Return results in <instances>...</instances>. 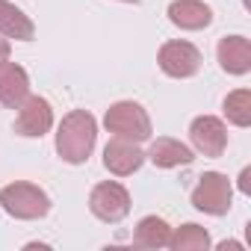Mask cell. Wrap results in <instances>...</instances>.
<instances>
[{
	"label": "cell",
	"mask_w": 251,
	"mask_h": 251,
	"mask_svg": "<svg viewBox=\"0 0 251 251\" xmlns=\"http://www.w3.org/2000/svg\"><path fill=\"white\" fill-rule=\"evenodd\" d=\"M89 210H92L95 219H100L106 225L121 222L130 213V192H127V186H121L118 180L98 183L92 189V195H89Z\"/></svg>",
	"instance_id": "8992f818"
},
{
	"label": "cell",
	"mask_w": 251,
	"mask_h": 251,
	"mask_svg": "<svg viewBox=\"0 0 251 251\" xmlns=\"http://www.w3.org/2000/svg\"><path fill=\"white\" fill-rule=\"evenodd\" d=\"M95 142H98V121H95L92 112L74 109L59 121V127H56V154H59V160H65L71 166H80L92 157Z\"/></svg>",
	"instance_id": "6da1fadb"
},
{
	"label": "cell",
	"mask_w": 251,
	"mask_h": 251,
	"mask_svg": "<svg viewBox=\"0 0 251 251\" xmlns=\"http://www.w3.org/2000/svg\"><path fill=\"white\" fill-rule=\"evenodd\" d=\"M27 98H30V74L18 62L3 59L0 62V103L18 109Z\"/></svg>",
	"instance_id": "30bf717a"
},
{
	"label": "cell",
	"mask_w": 251,
	"mask_h": 251,
	"mask_svg": "<svg viewBox=\"0 0 251 251\" xmlns=\"http://www.w3.org/2000/svg\"><path fill=\"white\" fill-rule=\"evenodd\" d=\"M0 36L15 42H30L36 36V24L30 21V15H24V9H18L9 0H0Z\"/></svg>",
	"instance_id": "5bb4252c"
},
{
	"label": "cell",
	"mask_w": 251,
	"mask_h": 251,
	"mask_svg": "<svg viewBox=\"0 0 251 251\" xmlns=\"http://www.w3.org/2000/svg\"><path fill=\"white\" fill-rule=\"evenodd\" d=\"M225 115L230 124H236V127H248L251 124V92L248 89H236L225 98Z\"/></svg>",
	"instance_id": "e0dca14e"
},
{
	"label": "cell",
	"mask_w": 251,
	"mask_h": 251,
	"mask_svg": "<svg viewBox=\"0 0 251 251\" xmlns=\"http://www.w3.org/2000/svg\"><path fill=\"white\" fill-rule=\"evenodd\" d=\"M121 3H139V0H121Z\"/></svg>",
	"instance_id": "44dd1931"
},
{
	"label": "cell",
	"mask_w": 251,
	"mask_h": 251,
	"mask_svg": "<svg viewBox=\"0 0 251 251\" xmlns=\"http://www.w3.org/2000/svg\"><path fill=\"white\" fill-rule=\"evenodd\" d=\"M201 50L192 45V42H183V39H175V42H166L157 53V65L166 77H175V80H189L201 71Z\"/></svg>",
	"instance_id": "5b68a950"
},
{
	"label": "cell",
	"mask_w": 251,
	"mask_h": 251,
	"mask_svg": "<svg viewBox=\"0 0 251 251\" xmlns=\"http://www.w3.org/2000/svg\"><path fill=\"white\" fill-rule=\"evenodd\" d=\"M233 201V186L222 172H204L192 189V207L207 216H225Z\"/></svg>",
	"instance_id": "277c9868"
},
{
	"label": "cell",
	"mask_w": 251,
	"mask_h": 251,
	"mask_svg": "<svg viewBox=\"0 0 251 251\" xmlns=\"http://www.w3.org/2000/svg\"><path fill=\"white\" fill-rule=\"evenodd\" d=\"M219 53V65L227 71V74H248L251 71V42L245 36H225L216 48Z\"/></svg>",
	"instance_id": "7c38bea8"
},
{
	"label": "cell",
	"mask_w": 251,
	"mask_h": 251,
	"mask_svg": "<svg viewBox=\"0 0 251 251\" xmlns=\"http://www.w3.org/2000/svg\"><path fill=\"white\" fill-rule=\"evenodd\" d=\"M103 127L118 139L145 142L151 139V115L136 100H115L103 115Z\"/></svg>",
	"instance_id": "3957f363"
},
{
	"label": "cell",
	"mask_w": 251,
	"mask_h": 251,
	"mask_svg": "<svg viewBox=\"0 0 251 251\" xmlns=\"http://www.w3.org/2000/svg\"><path fill=\"white\" fill-rule=\"evenodd\" d=\"M0 207L21 222H33V219H45L50 213V198L42 186L27 183V180H15V183L0 189Z\"/></svg>",
	"instance_id": "7a4b0ae2"
},
{
	"label": "cell",
	"mask_w": 251,
	"mask_h": 251,
	"mask_svg": "<svg viewBox=\"0 0 251 251\" xmlns=\"http://www.w3.org/2000/svg\"><path fill=\"white\" fill-rule=\"evenodd\" d=\"M169 239H172V227H169L166 219H160V216L139 219L136 233H133L136 245H142V248H169Z\"/></svg>",
	"instance_id": "9a60e30c"
},
{
	"label": "cell",
	"mask_w": 251,
	"mask_h": 251,
	"mask_svg": "<svg viewBox=\"0 0 251 251\" xmlns=\"http://www.w3.org/2000/svg\"><path fill=\"white\" fill-rule=\"evenodd\" d=\"M169 21L180 30H204L213 24V9L204 0H172L169 3Z\"/></svg>",
	"instance_id": "8fae6325"
},
{
	"label": "cell",
	"mask_w": 251,
	"mask_h": 251,
	"mask_svg": "<svg viewBox=\"0 0 251 251\" xmlns=\"http://www.w3.org/2000/svg\"><path fill=\"white\" fill-rule=\"evenodd\" d=\"M145 160H151L157 169H177V166H189V163L195 160V154H192V148H186L183 142H177V139H172V136H160V139L151 142Z\"/></svg>",
	"instance_id": "4fadbf2b"
},
{
	"label": "cell",
	"mask_w": 251,
	"mask_h": 251,
	"mask_svg": "<svg viewBox=\"0 0 251 251\" xmlns=\"http://www.w3.org/2000/svg\"><path fill=\"white\" fill-rule=\"evenodd\" d=\"M53 127V106L48 98L30 95L21 106H18V118H15V133L27 136V139H42L48 130Z\"/></svg>",
	"instance_id": "52a82bcc"
},
{
	"label": "cell",
	"mask_w": 251,
	"mask_h": 251,
	"mask_svg": "<svg viewBox=\"0 0 251 251\" xmlns=\"http://www.w3.org/2000/svg\"><path fill=\"white\" fill-rule=\"evenodd\" d=\"M9 50H12L9 39H3V36H0V62H3V59H9Z\"/></svg>",
	"instance_id": "d6986e66"
},
{
	"label": "cell",
	"mask_w": 251,
	"mask_h": 251,
	"mask_svg": "<svg viewBox=\"0 0 251 251\" xmlns=\"http://www.w3.org/2000/svg\"><path fill=\"white\" fill-rule=\"evenodd\" d=\"M189 142L204 157H222L227 148V127L216 115H198L189 124Z\"/></svg>",
	"instance_id": "ba28073f"
},
{
	"label": "cell",
	"mask_w": 251,
	"mask_h": 251,
	"mask_svg": "<svg viewBox=\"0 0 251 251\" xmlns=\"http://www.w3.org/2000/svg\"><path fill=\"white\" fill-rule=\"evenodd\" d=\"M145 163V151L139 148V142H130V139H118L112 136L103 148V166L106 172H112L115 177H127L133 172H139Z\"/></svg>",
	"instance_id": "9c48e42d"
},
{
	"label": "cell",
	"mask_w": 251,
	"mask_h": 251,
	"mask_svg": "<svg viewBox=\"0 0 251 251\" xmlns=\"http://www.w3.org/2000/svg\"><path fill=\"white\" fill-rule=\"evenodd\" d=\"M227 248H230V251H242L239 242H219V251H227Z\"/></svg>",
	"instance_id": "ffe728a7"
},
{
	"label": "cell",
	"mask_w": 251,
	"mask_h": 251,
	"mask_svg": "<svg viewBox=\"0 0 251 251\" xmlns=\"http://www.w3.org/2000/svg\"><path fill=\"white\" fill-rule=\"evenodd\" d=\"M169 248H175V251H207L210 248V233H207V227L189 222V225L172 230Z\"/></svg>",
	"instance_id": "2e32d148"
},
{
	"label": "cell",
	"mask_w": 251,
	"mask_h": 251,
	"mask_svg": "<svg viewBox=\"0 0 251 251\" xmlns=\"http://www.w3.org/2000/svg\"><path fill=\"white\" fill-rule=\"evenodd\" d=\"M239 192L242 195L251 192V169H242V175H239Z\"/></svg>",
	"instance_id": "ac0fdd59"
}]
</instances>
